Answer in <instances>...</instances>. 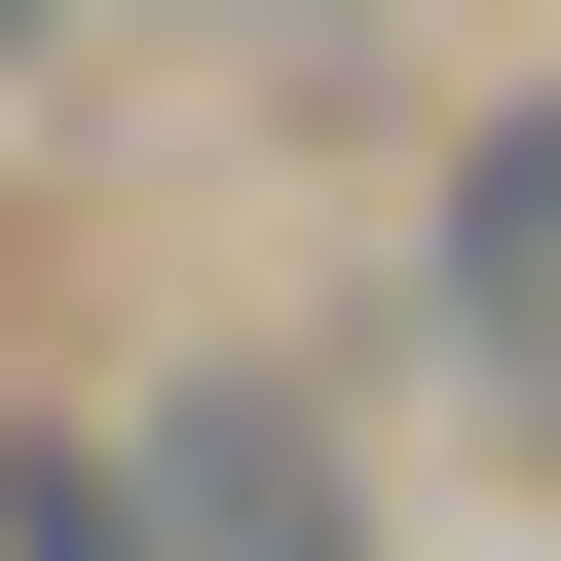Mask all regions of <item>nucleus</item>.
Returning <instances> with one entry per match:
<instances>
[{"label": "nucleus", "instance_id": "nucleus-1", "mask_svg": "<svg viewBox=\"0 0 561 561\" xmlns=\"http://www.w3.org/2000/svg\"><path fill=\"white\" fill-rule=\"evenodd\" d=\"M113 561H337V449H300V412H187V449L113 486Z\"/></svg>", "mask_w": 561, "mask_h": 561}, {"label": "nucleus", "instance_id": "nucleus-2", "mask_svg": "<svg viewBox=\"0 0 561 561\" xmlns=\"http://www.w3.org/2000/svg\"><path fill=\"white\" fill-rule=\"evenodd\" d=\"M0 38H38V0H0Z\"/></svg>", "mask_w": 561, "mask_h": 561}]
</instances>
